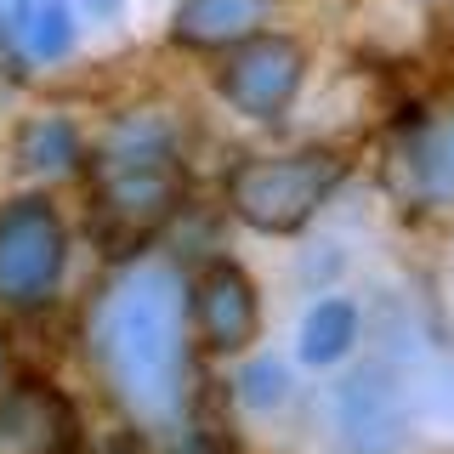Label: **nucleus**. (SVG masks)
Returning <instances> with one entry per match:
<instances>
[{"label":"nucleus","instance_id":"1","mask_svg":"<svg viewBox=\"0 0 454 454\" xmlns=\"http://www.w3.org/2000/svg\"><path fill=\"white\" fill-rule=\"evenodd\" d=\"M97 364L137 426L176 432L188 420V290L176 267H131L103 295Z\"/></svg>","mask_w":454,"mask_h":454},{"label":"nucleus","instance_id":"2","mask_svg":"<svg viewBox=\"0 0 454 454\" xmlns=\"http://www.w3.org/2000/svg\"><path fill=\"white\" fill-rule=\"evenodd\" d=\"M176 199H182V170L170 160L165 125H153V120L125 125V131L108 142L103 170H97V205H103V216L142 233V227H153Z\"/></svg>","mask_w":454,"mask_h":454},{"label":"nucleus","instance_id":"3","mask_svg":"<svg viewBox=\"0 0 454 454\" xmlns=\"http://www.w3.org/2000/svg\"><path fill=\"white\" fill-rule=\"evenodd\" d=\"M335 182H340V160L324 148H307V153H273V160L239 165L227 193H233V210L250 227H262V233H295L330 199Z\"/></svg>","mask_w":454,"mask_h":454},{"label":"nucleus","instance_id":"4","mask_svg":"<svg viewBox=\"0 0 454 454\" xmlns=\"http://www.w3.org/2000/svg\"><path fill=\"white\" fill-rule=\"evenodd\" d=\"M63 273V222L51 205L23 199V205L0 210V301L28 307L51 295Z\"/></svg>","mask_w":454,"mask_h":454},{"label":"nucleus","instance_id":"5","mask_svg":"<svg viewBox=\"0 0 454 454\" xmlns=\"http://www.w3.org/2000/svg\"><path fill=\"white\" fill-rule=\"evenodd\" d=\"M295 85H301V46L284 35H262V40L245 35V46L222 68V97L250 120H273L295 97Z\"/></svg>","mask_w":454,"mask_h":454},{"label":"nucleus","instance_id":"6","mask_svg":"<svg viewBox=\"0 0 454 454\" xmlns=\"http://www.w3.org/2000/svg\"><path fill=\"white\" fill-rule=\"evenodd\" d=\"M335 420L340 432L352 437L358 449H397L409 432V409H403V387H397V375L387 364H364L352 369L347 380H340L335 392Z\"/></svg>","mask_w":454,"mask_h":454},{"label":"nucleus","instance_id":"7","mask_svg":"<svg viewBox=\"0 0 454 454\" xmlns=\"http://www.w3.org/2000/svg\"><path fill=\"white\" fill-rule=\"evenodd\" d=\"M74 443V415L51 387H18L0 397V454H63Z\"/></svg>","mask_w":454,"mask_h":454},{"label":"nucleus","instance_id":"8","mask_svg":"<svg viewBox=\"0 0 454 454\" xmlns=\"http://www.w3.org/2000/svg\"><path fill=\"white\" fill-rule=\"evenodd\" d=\"M193 324L216 352H239L255 335V290L239 267H210L193 295Z\"/></svg>","mask_w":454,"mask_h":454},{"label":"nucleus","instance_id":"9","mask_svg":"<svg viewBox=\"0 0 454 454\" xmlns=\"http://www.w3.org/2000/svg\"><path fill=\"white\" fill-rule=\"evenodd\" d=\"M403 176L420 199L454 205V114L420 125V131L403 142Z\"/></svg>","mask_w":454,"mask_h":454},{"label":"nucleus","instance_id":"10","mask_svg":"<svg viewBox=\"0 0 454 454\" xmlns=\"http://www.w3.org/2000/svg\"><path fill=\"white\" fill-rule=\"evenodd\" d=\"M255 18H262V0H182L176 40H188V46H227V40H245Z\"/></svg>","mask_w":454,"mask_h":454},{"label":"nucleus","instance_id":"11","mask_svg":"<svg viewBox=\"0 0 454 454\" xmlns=\"http://www.w3.org/2000/svg\"><path fill=\"white\" fill-rule=\"evenodd\" d=\"M358 340V307L352 301H324L301 330V364H335Z\"/></svg>","mask_w":454,"mask_h":454},{"label":"nucleus","instance_id":"12","mask_svg":"<svg viewBox=\"0 0 454 454\" xmlns=\"http://www.w3.org/2000/svg\"><path fill=\"white\" fill-rule=\"evenodd\" d=\"M80 153V142L68 125H35V131L23 137V165L28 170H68Z\"/></svg>","mask_w":454,"mask_h":454},{"label":"nucleus","instance_id":"13","mask_svg":"<svg viewBox=\"0 0 454 454\" xmlns=\"http://www.w3.org/2000/svg\"><path fill=\"white\" fill-rule=\"evenodd\" d=\"M245 397H250V409H273L284 397V364H273V358L250 364L245 369Z\"/></svg>","mask_w":454,"mask_h":454},{"label":"nucleus","instance_id":"14","mask_svg":"<svg viewBox=\"0 0 454 454\" xmlns=\"http://www.w3.org/2000/svg\"><path fill=\"white\" fill-rule=\"evenodd\" d=\"M74 6H85L91 18H108V12H114V0H74Z\"/></svg>","mask_w":454,"mask_h":454},{"label":"nucleus","instance_id":"15","mask_svg":"<svg viewBox=\"0 0 454 454\" xmlns=\"http://www.w3.org/2000/svg\"><path fill=\"white\" fill-rule=\"evenodd\" d=\"M0 375H6V340H0Z\"/></svg>","mask_w":454,"mask_h":454}]
</instances>
